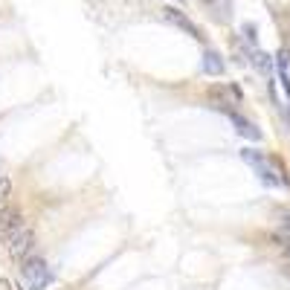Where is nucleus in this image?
<instances>
[{
    "instance_id": "obj_1",
    "label": "nucleus",
    "mask_w": 290,
    "mask_h": 290,
    "mask_svg": "<svg viewBox=\"0 0 290 290\" xmlns=\"http://www.w3.org/2000/svg\"><path fill=\"white\" fill-rule=\"evenodd\" d=\"M20 273H23V279H26L29 290H44L52 282V270L47 267L44 258H23Z\"/></svg>"
},
{
    "instance_id": "obj_2",
    "label": "nucleus",
    "mask_w": 290,
    "mask_h": 290,
    "mask_svg": "<svg viewBox=\"0 0 290 290\" xmlns=\"http://www.w3.org/2000/svg\"><path fill=\"white\" fill-rule=\"evenodd\" d=\"M23 229V215H20V209L17 206H3L0 209V238L3 241H12Z\"/></svg>"
},
{
    "instance_id": "obj_3",
    "label": "nucleus",
    "mask_w": 290,
    "mask_h": 290,
    "mask_svg": "<svg viewBox=\"0 0 290 290\" xmlns=\"http://www.w3.org/2000/svg\"><path fill=\"white\" fill-rule=\"evenodd\" d=\"M32 247H35V229L32 226H23L15 238L9 241V253L15 258H26L32 253Z\"/></svg>"
},
{
    "instance_id": "obj_4",
    "label": "nucleus",
    "mask_w": 290,
    "mask_h": 290,
    "mask_svg": "<svg viewBox=\"0 0 290 290\" xmlns=\"http://www.w3.org/2000/svg\"><path fill=\"white\" fill-rule=\"evenodd\" d=\"M160 12H163V17H166L169 23H174V26H180V29H186V32L192 35V38L203 41V35H200V29H197V26H194V23H192V20H189V17L183 15L180 9H171V6H163Z\"/></svg>"
},
{
    "instance_id": "obj_5",
    "label": "nucleus",
    "mask_w": 290,
    "mask_h": 290,
    "mask_svg": "<svg viewBox=\"0 0 290 290\" xmlns=\"http://www.w3.org/2000/svg\"><path fill=\"white\" fill-rule=\"evenodd\" d=\"M229 119H232L235 131H238L244 139H253V142H258V139H261V131H258V128H256V125H253L250 119H244L238 110H229Z\"/></svg>"
},
{
    "instance_id": "obj_6",
    "label": "nucleus",
    "mask_w": 290,
    "mask_h": 290,
    "mask_svg": "<svg viewBox=\"0 0 290 290\" xmlns=\"http://www.w3.org/2000/svg\"><path fill=\"white\" fill-rule=\"evenodd\" d=\"M206 96H209V102L215 104V107H218V110H223V113H229V110H232V107H229V96H232V93H229V87L226 85H212L209 87V90H206Z\"/></svg>"
},
{
    "instance_id": "obj_7",
    "label": "nucleus",
    "mask_w": 290,
    "mask_h": 290,
    "mask_svg": "<svg viewBox=\"0 0 290 290\" xmlns=\"http://www.w3.org/2000/svg\"><path fill=\"white\" fill-rule=\"evenodd\" d=\"M200 67H203V73H209V76H221L223 73V61H221V55H218L215 50H206Z\"/></svg>"
},
{
    "instance_id": "obj_8",
    "label": "nucleus",
    "mask_w": 290,
    "mask_h": 290,
    "mask_svg": "<svg viewBox=\"0 0 290 290\" xmlns=\"http://www.w3.org/2000/svg\"><path fill=\"white\" fill-rule=\"evenodd\" d=\"M241 160H244L247 166H253V169H256V166H261L267 157H264L261 151H256V148H244V151H241Z\"/></svg>"
},
{
    "instance_id": "obj_9",
    "label": "nucleus",
    "mask_w": 290,
    "mask_h": 290,
    "mask_svg": "<svg viewBox=\"0 0 290 290\" xmlns=\"http://www.w3.org/2000/svg\"><path fill=\"white\" fill-rule=\"evenodd\" d=\"M253 64H256L261 73H270V67H273V61H270L267 52H256V55H253Z\"/></svg>"
},
{
    "instance_id": "obj_10",
    "label": "nucleus",
    "mask_w": 290,
    "mask_h": 290,
    "mask_svg": "<svg viewBox=\"0 0 290 290\" xmlns=\"http://www.w3.org/2000/svg\"><path fill=\"white\" fill-rule=\"evenodd\" d=\"M9 197H12V180L6 174H0V203L9 200Z\"/></svg>"
},
{
    "instance_id": "obj_11",
    "label": "nucleus",
    "mask_w": 290,
    "mask_h": 290,
    "mask_svg": "<svg viewBox=\"0 0 290 290\" xmlns=\"http://www.w3.org/2000/svg\"><path fill=\"white\" fill-rule=\"evenodd\" d=\"M288 64H290V50H288V47H282V50L276 52V67L288 70Z\"/></svg>"
},
{
    "instance_id": "obj_12",
    "label": "nucleus",
    "mask_w": 290,
    "mask_h": 290,
    "mask_svg": "<svg viewBox=\"0 0 290 290\" xmlns=\"http://www.w3.org/2000/svg\"><path fill=\"white\" fill-rule=\"evenodd\" d=\"M241 32H244V38H247L250 44H256V23H244Z\"/></svg>"
},
{
    "instance_id": "obj_13",
    "label": "nucleus",
    "mask_w": 290,
    "mask_h": 290,
    "mask_svg": "<svg viewBox=\"0 0 290 290\" xmlns=\"http://www.w3.org/2000/svg\"><path fill=\"white\" fill-rule=\"evenodd\" d=\"M279 79H282V87H285V93L290 96V79H288V70H279Z\"/></svg>"
},
{
    "instance_id": "obj_14",
    "label": "nucleus",
    "mask_w": 290,
    "mask_h": 290,
    "mask_svg": "<svg viewBox=\"0 0 290 290\" xmlns=\"http://www.w3.org/2000/svg\"><path fill=\"white\" fill-rule=\"evenodd\" d=\"M0 290H12V285H9V279H3V276H0Z\"/></svg>"
},
{
    "instance_id": "obj_15",
    "label": "nucleus",
    "mask_w": 290,
    "mask_h": 290,
    "mask_svg": "<svg viewBox=\"0 0 290 290\" xmlns=\"http://www.w3.org/2000/svg\"><path fill=\"white\" fill-rule=\"evenodd\" d=\"M203 3H212V0H203Z\"/></svg>"
}]
</instances>
